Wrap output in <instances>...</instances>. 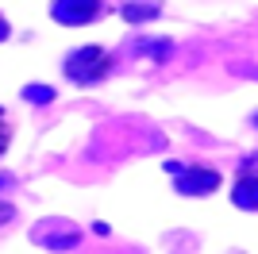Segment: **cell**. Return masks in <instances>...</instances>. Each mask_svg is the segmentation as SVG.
Masks as SVG:
<instances>
[{
    "label": "cell",
    "mask_w": 258,
    "mask_h": 254,
    "mask_svg": "<svg viewBox=\"0 0 258 254\" xmlns=\"http://www.w3.org/2000/svg\"><path fill=\"white\" fill-rule=\"evenodd\" d=\"M108 70V58L97 50V46H85L81 54H74L70 62H66V74L70 77H77L81 85H93V81H100V74Z\"/></svg>",
    "instance_id": "cell-1"
},
{
    "label": "cell",
    "mask_w": 258,
    "mask_h": 254,
    "mask_svg": "<svg viewBox=\"0 0 258 254\" xmlns=\"http://www.w3.org/2000/svg\"><path fill=\"white\" fill-rule=\"evenodd\" d=\"M97 12V0H58L54 4V16L62 23H89Z\"/></svg>",
    "instance_id": "cell-2"
},
{
    "label": "cell",
    "mask_w": 258,
    "mask_h": 254,
    "mask_svg": "<svg viewBox=\"0 0 258 254\" xmlns=\"http://www.w3.org/2000/svg\"><path fill=\"white\" fill-rule=\"evenodd\" d=\"M254 201H258V181H250V185L239 189V204H243V208H254Z\"/></svg>",
    "instance_id": "cell-3"
},
{
    "label": "cell",
    "mask_w": 258,
    "mask_h": 254,
    "mask_svg": "<svg viewBox=\"0 0 258 254\" xmlns=\"http://www.w3.org/2000/svg\"><path fill=\"white\" fill-rule=\"evenodd\" d=\"M4 147H8V127L0 123V150H4Z\"/></svg>",
    "instance_id": "cell-4"
}]
</instances>
